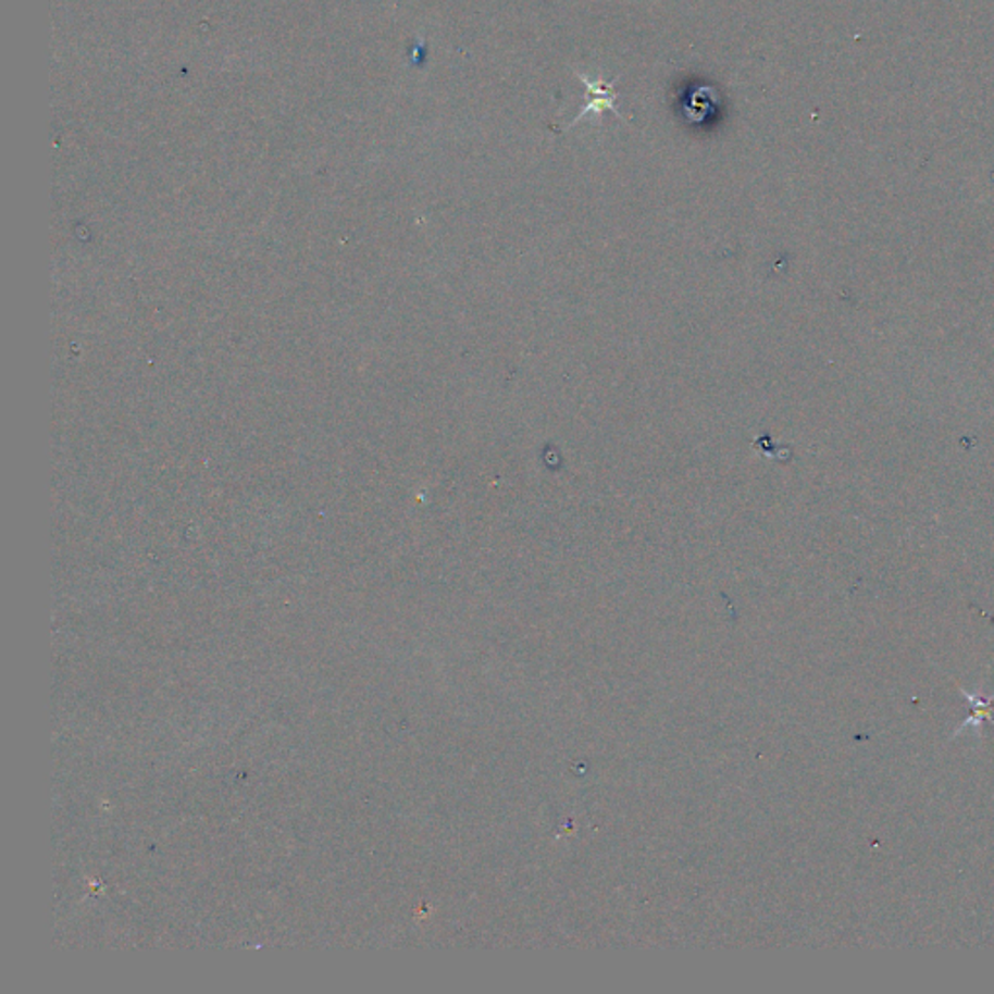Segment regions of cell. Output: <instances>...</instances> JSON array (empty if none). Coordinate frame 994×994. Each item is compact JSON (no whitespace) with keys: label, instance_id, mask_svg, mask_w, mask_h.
<instances>
[{"label":"cell","instance_id":"6da1fadb","mask_svg":"<svg viewBox=\"0 0 994 994\" xmlns=\"http://www.w3.org/2000/svg\"><path fill=\"white\" fill-rule=\"evenodd\" d=\"M577 76L579 80L587 86L588 94L593 96V101H591L588 105H585V109H581V113H579L577 117L573 119L571 125H577L579 121L583 117H587L588 113H600L602 109H610V111H614L618 117H622L620 111L616 109V98H618V96H616L614 90H612V86H606V84H602L600 80H588L587 74L577 73Z\"/></svg>","mask_w":994,"mask_h":994}]
</instances>
